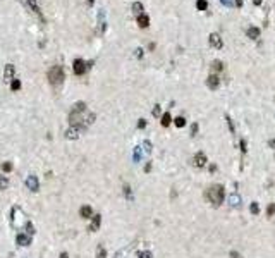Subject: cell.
I'll list each match as a JSON object with an SVG mask.
<instances>
[{
	"mask_svg": "<svg viewBox=\"0 0 275 258\" xmlns=\"http://www.w3.org/2000/svg\"><path fill=\"white\" fill-rule=\"evenodd\" d=\"M205 198L210 201L212 205L220 206V205H222V201H224V198H225V191H224V186H222V184L210 186V188L205 191Z\"/></svg>",
	"mask_w": 275,
	"mask_h": 258,
	"instance_id": "1",
	"label": "cell"
},
{
	"mask_svg": "<svg viewBox=\"0 0 275 258\" xmlns=\"http://www.w3.org/2000/svg\"><path fill=\"white\" fill-rule=\"evenodd\" d=\"M225 119H227V124H229V127H230V132H236V127H234V122H232V119H230V117L229 116H225Z\"/></svg>",
	"mask_w": 275,
	"mask_h": 258,
	"instance_id": "31",
	"label": "cell"
},
{
	"mask_svg": "<svg viewBox=\"0 0 275 258\" xmlns=\"http://www.w3.org/2000/svg\"><path fill=\"white\" fill-rule=\"evenodd\" d=\"M212 71L215 74L220 72V71H224V64L220 62V60H213V62H212Z\"/></svg>",
	"mask_w": 275,
	"mask_h": 258,
	"instance_id": "16",
	"label": "cell"
},
{
	"mask_svg": "<svg viewBox=\"0 0 275 258\" xmlns=\"http://www.w3.org/2000/svg\"><path fill=\"white\" fill-rule=\"evenodd\" d=\"M170 122H172V117H170L169 112H165L164 116H162V126L167 127V126H170Z\"/></svg>",
	"mask_w": 275,
	"mask_h": 258,
	"instance_id": "19",
	"label": "cell"
},
{
	"mask_svg": "<svg viewBox=\"0 0 275 258\" xmlns=\"http://www.w3.org/2000/svg\"><path fill=\"white\" fill-rule=\"evenodd\" d=\"M260 36V29L258 28H249L248 29V38H251V40H256V38Z\"/></svg>",
	"mask_w": 275,
	"mask_h": 258,
	"instance_id": "17",
	"label": "cell"
},
{
	"mask_svg": "<svg viewBox=\"0 0 275 258\" xmlns=\"http://www.w3.org/2000/svg\"><path fill=\"white\" fill-rule=\"evenodd\" d=\"M270 148H275V138L272 139V141H270Z\"/></svg>",
	"mask_w": 275,
	"mask_h": 258,
	"instance_id": "46",
	"label": "cell"
},
{
	"mask_svg": "<svg viewBox=\"0 0 275 258\" xmlns=\"http://www.w3.org/2000/svg\"><path fill=\"white\" fill-rule=\"evenodd\" d=\"M206 84H208V88H210V90H217L218 84H220V79H218L217 74H210L208 79H206Z\"/></svg>",
	"mask_w": 275,
	"mask_h": 258,
	"instance_id": "10",
	"label": "cell"
},
{
	"mask_svg": "<svg viewBox=\"0 0 275 258\" xmlns=\"http://www.w3.org/2000/svg\"><path fill=\"white\" fill-rule=\"evenodd\" d=\"M60 258H69V255H67V253H65V251H64L62 255H60Z\"/></svg>",
	"mask_w": 275,
	"mask_h": 258,
	"instance_id": "47",
	"label": "cell"
},
{
	"mask_svg": "<svg viewBox=\"0 0 275 258\" xmlns=\"http://www.w3.org/2000/svg\"><path fill=\"white\" fill-rule=\"evenodd\" d=\"M267 215H268V217L275 215V203H270V205L267 206Z\"/></svg>",
	"mask_w": 275,
	"mask_h": 258,
	"instance_id": "28",
	"label": "cell"
},
{
	"mask_svg": "<svg viewBox=\"0 0 275 258\" xmlns=\"http://www.w3.org/2000/svg\"><path fill=\"white\" fill-rule=\"evenodd\" d=\"M26 186H28V189H31L36 193L38 189H40V184H38V179H36V176H28V179H26Z\"/></svg>",
	"mask_w": 275,
	"mask_h": 258,
	"instance_id": "8",
	"label": "cell"
},
{
	"mask_svg": "<svg viewBox=\"0 0 275 258\" xmlns=\"http://www.w3.org/2000/svg\"><path fill=\"white\" fill-rule=\"evenodd\" d=\"M144 127H146V121H144V119H139V121H138V129H144Z\"/></svg>",
	"mask_w": 275,
	"mask_h": 258,
	"instance_id": "34",
	"label": "cell"
},
{
	"mask_svg": "<svg viewBox=\"0 0 275 258\" xmlns=\"http://www.w3.org/2000/svg\"><path fill=\"white\" fill-rule=\"evenodd\" d=\"M239 146H241V152H243V153H246V150H248V148H246V139H241Z\"/></svg>",
	"mask_w": 275,
	"mask_h": 258,
	"instance_id": "36",
	"label": "cell"
},
{
	"mask_svg": "<svg viewBox=\"0 0 275 258\" xmlns=\"http://www.w3.org/2000/svg\"><path fill=\"white\" fill-rule=\"evenodd\" d=\"M14 76H16V69H14V65H12V64H7L5 69H4V78L5 79H16Z\"/></svg>",
	"mask_w": 275,
	"mask_h": 258,
	"instance_id": "12",
	"label": "cell"
},
{
	"mask_svg": "<svg viewBox=\"0 0 275 258\" xmlns=\"http://www.w3.org/2000/svg\"><path fill=\"white\" fill-rule=\"evenodd\" d=\"M138 24H139V28H148L150 26V17L146 16V14H139V16H138Z\"/></svg>",
	"mask_w": 275,
	"mask_h": 258,
	"instance_id": "15",
	"label": "cell"
},
{
	"mask_svg": "<svg viewBox=\"0 0 275 258\" xmlns=\"http://www.w3.org/2000/svg\"><path fill=\"white\" fill-rule=\"evenodd\" d=\"M79 215L83 217V219H91L93 217V210H91L90 205H83L79 208Z\"/></svg>",
	"mask_w": 275,
	"mask_h": 258,
	"instance_id": "14",
	"label": "cell"
},
{
	"mask_svg": "<svg viewBox=\"0 0 275 258\" xmlns=\"http://www.w3.org/2000/svg\"><path fill=\"white\" fill-rule=\"evenodd\" d=\"M144 150H146V152H151V143L150 141H144Z\"/></svg>",
	"mask_w": 275,
	"mask_h": 258,
	"instance_id": "38",
	"label": "cell"
},
{
	"mask_svg": "<svg viewBox=\"0 0 275 258\" xmlns=\"http://www.w3.org/2000/svg\"><path fill=\"white\" fill-rule=\"evenodd\" d=\"M100 224H101V215L100 213H96V215L91 217V224H90V231L91 232H95L100 229Z\"/></svg>",
	"mask_w": 275,
	"mask_h": 258,
	"instance_id": "11",
	"label": "cell"
},
{
	"mask_svg": "<svg viewBox=\"0 0 275 258\" xmlns=\"http://www.w3.org/2000/svg\"><path fill=\"white\" fill-rule=\"evenodd\" d=\"M28 5L31 7V11L35 12V14H36L38 17H40V21H41V22H45V16H43V14H41V9H40V7H38L36 0H28Z\"/></svg>",
	"mask_w": 275,
	"mask_h": 258,
	"instance_id": "9",
	"label": "cell"
},
{
	"mask_svg": "<svg viewBox=\"0 0 275 258\" xmlns=\"http://www.w3.org/2000/svg\"><path fill=\"white\" fill-rule=\"evenodd\" d=\"M124 196H126L127 200H132V195H131V188L127 184H124Z\"/></svg>",
	"mask_w": 275,
	"mask_h": 258,
	"instance_id": "29",
	"label": "cell"
},
{
	"mask_svg": "<svg viewBox=\"0 0 275 258\" xmlns=\"http://www.w3.org/2000/svg\"><path fill=\"white\" fill-rule=\"evenodd\" d=\"M88 67H90V65H86V62L83 59H76L74 64H72V71H74L76 76H83V74L88 71Z\"/></svg>",
	"mask_w": 275,
	"mask_h": 258,
	"instance_id": "4",
	"label": "cell"
},
{
	"mask_svg": "<svg viewBox=\"0 0 275 258\" xmlns=\"http://www.w3.org/2000/svg\"><path fill=\"white\" fill-rule=\"evenodd\" d=\"M16 243L19 246H29V244H31V236L26 234V232H19L16 236Z\"/></svg>",
	"mask_w": 275,
	"mask_h": 258,
	"instance_id": "5",
	"label": "cell"
},
{
	"mask_svg": "<svg viewBox=\"0 0 275 258\" xmlns=\"http://www.w3.org/2000/svg\"><path fill=\"white\" fill-rule=\"evenodd\" d=\"M174 124H175L177 127H184V126H186V119H184L182 116L175 117V119H174Z\"/></svg>",
	"mask_w": 275,
	"mask_h": 258,
	"instance_id": "24",
	"label": "cell"
},
{
	"mask_svg": "<svg viewBox=\"0 0 275 258\" xmlns=\"http://www.w3.org/2000/svg\"><path fill=\"white\" fill-rule=\"evenodd\" d=\"M151 114H153V117H158L160 116V105H155L153 110H151Z\"/></svg>",
	"mask_w": 275,
	"mask_h": 258,
	"instance_id": "35",
	"label": "cell"
},
{
	"mask_svg": "<svg viewBox=\"0 0 275 258\" xmlns=\"http://www.w3.org/2000/svg\"><path fill=\"white\" fill-rule=\"evenodd\" d=\"M210 45L215 47V48H222L224 47L222 40H220V36H218L217 33H212V35H210Z\"/></svg>",
	"mask_w": 275,
	"mask_h": 258,
	"instance_id": "13",
	"label": "cell"
},
{
	"mask_svg": "<svg viewBox=\"0 0 275 258\" xmlns=\"http://www.w3.org/2000/svg\"><path fill=\"white\" fill-rule=\"evenodd\" d=\"M249 212L253 213V215H258L260 213V206H258V203L254 201V203H251V206H249Z\"/></svg>",
	"mask_w": 275,
	"mask_h": 258,
	"instance_id": "27",
	"label": "cell"
},
{
	"mask_svg": "<svg viewBox=\"0 0 275 258\" xmlns=\"http://www.w3.org/2000/svg\"><path fill=\"white\" fill-rule=\"evenodd\" d=\"M215 170H217V165H213L212 163V165H210V172H215Z\"/></svg>",
	"mask_w": 275,
	"mask_h": 258,
	"instance_id": "44",
	"label": "cell"
},
{
	"mask_svg": "<svg viewBox=\"0 0 275 258\" xmlns=\"http://www.w3.org/2000/svg\"><path fill=\"white\" fill-rule=\"evenodd\" d=\"M24 229H26V234H29V236H33V234H35V226H33L29 220L24 224Z\"/></svg>",
	"mask_w": 275,
	"mask_h": 258,
	"instance_id": "23",
	"label": "cell"
},
{
	"mask_svg": "<svg viewBox=\"0 0 275 258\" xmlns=\"http://www.w3.org/2000/svg\"><path fill=\"white\" fill-rule=\"evenodd\" d=\"M48 83L52 84L53 88H58L60 84L64 83V69L62 65H53L50 71H48Z\"/></svg>",
	"mask_w": 275,
	"mask_h": 258,
	"instance_id": "2",
	"label": "cell"
},
{
	"mask_svg": "<svg viewBox=\"0 0 275 258\" xmlns=\"http://www.w3.org/2000/svg\"><path fill=\"white\" fill-rule=\"evenodd\" d=\"M230 258H241V255L237 251H230Z\"/></svg>",
	"mask_w": 275,
	"mask_h": 258,
	"instance_id": "41",
	"label": "cell"
},
{
	"mask_svg": "<svg viewBox=\"0 0 275 258\" xmlns=\"http://www.w3.org/2000/svg\"><path fill=\"white\" fill-rule=\"evenodd\" d=\"M2 170H4V172H11V170H12V163L11 162H4V163H2Z\"/></svg>",
	"mask_w": 275,
	"mask_h": 258,
	"instance_id": "30",
	"label": "cell"
},
{
	"mask_svg": "<svg viewBox=\"0 0 275 258\" xmlns=\"http://www.w3.org/2000/svg\"><path fill=\"white\" fill-rule=\"evenodd\" d=\"M196 9H198V11H206V9H208V2H206V0H198V2H196Z\"/></svg>",
	"mask_w": 275,
	"mask_h": 258,
	"instance_id": "21",
	"label": "cell"
},
{
	"mask_svg": "<svg viewBox=\"0 0 275 258\" xmlns=\"http://www.w3.org/2000/svg\"><path fill=\"white\" fill-rule=\"evenodd\" d=\"M11 90H12V91H19V90H21V81H19V79H12Z\"/></svg>",
	"mask_w": 275,
	"mask_h": 258,
	"instance_id": "25",
	"label": "cell"
},
{
	"mask_svg": "<svg viewBox=\"0 0 275 258\" xmlns=\"http://www.w3.org/2000/svg\"><path fill=\"white\" fill-rule=\"evenodd\" d=\"M28 219L24 217V213H22V210L19 208V206H14L11 212V224L14 229H17V227H21V224H26Z\"/></svg>",
	"mask_w": 275,
	"mask_h": 258,
	"instance_id": "3",
	"label": "cell"
},
{
	"mask_svg": "<svg viewBox=\"0 0 275 258\" xmlns=\"http://www.w3.org/2000/svg\"><path fill=\"white\" fill-rule=\"evenodd\" d=\"M220 2H222L225 7H230V5H232V0H220Z\"/></svg>",
	"mask_w": 275,
	"mask_h": 258,
	"instance_id": "39",
	"label": "cell"
},
{
	"mask_svg": "<svg viewBox=\"0 0 275 258\" xmlns=\"http://www.w3.org/2000/svg\"><path fill=\"white\" fill-rule=\"evenodd\" d=\"M96 258H107V250L101 244L96 246Z\"/></svg>",
	"mask_w": 275,
	"mask_h": 258,
	"instance_id": "20",
	"label": "cell"
},
{
	"mask_svg": "<svg viewBox=\"0 0 275 258\" xmlns=\"http://www.w3.org/2000/svg\"><path fill=\"white\" fill-rule=\"evenodd\" d=\"M198 129H200V126L194 122V124L191 126V136H196V134H198Z\"/></svg>",
	"mask_w": 275,
	"mask_h": 258,
	"instance_id": "32",
	"label": "cell"
},
{
	"mask_svg": "<svg viewBox=\"0 0 275 258\" xmlns=\"http://www.w3.org/2000/svg\"><path fill=\"white\" fill-rule=\"evenodd\" d=\"M151 170V163H146V167H144V172H150Z\"/></svg>",
	"mask_w": 275,
	"mask_h": 258,
	"instance_id": "43",
	"label": "cell"
},
{
	"mask_svg": "<svg viewBox=\"0 0 275 258\" xmlns=\"http://www.w3.org/2000/svg\"><path fill=\"white\" fill-rule=\"evenodd\" d=\"M229 201H230V205L232 206H239V203H241V200H239L237 195H230L229 196Z\"/></svg>",
	"mask_w": 275,
	"mask_h": 258,
	"instance_id": "26",
	"label": "cell"
},
{
	"mask_svg": "<svg viewBox=\"0 0 275 258\" xmlns=\"http://www.w3.org/2000/svg\"><path fill=\"white\" fill-rule=\"evenodd\" d=\"M79 132H83V131H81V127H78V126H71L67 131H65V138H67V139H78Z\"/></svg>",
	"mask_w": 275,
	"mask_h": 258,
	"instance_id": "7",
	"label": "cell"
},
{
	"mask_svg": "<svg viewBox=\"0 0 275 258\" xmlns=\"http://www.w3.org/2000/svg\"><path fill=\"white\" fill-rule=\"evenodd\" d=\"M261 2H263V0H253L254 5H261Z\"/></svg>",
	"mask_w": 275,
	"mask_h": 258,
	"instance_id": "45",
	"label": "cell"
},
{
	"mask_svg": "<svg viewBox=\"0 0 275 258\" xmlns=\"http://www.w3.org/2000/svg\"><path fill=\"white\" fill-rule=\"evenodd\" d=\"M138 256L139 258H151V253L150 251H139L138 253Z\"/></svg>",
	"mask_w": 275,
	"mask_h": 258,
	"instance_id": "33",
	"label": "cell"
},
{
	"mask_svg": "<svg viewBox=\"0 0 275 258\" xmlns=\"http://www.w3.org/2000/svg\"><path fill=\"white\" fill-rule=\"evenodd\" d=\"M193 163H194V167H198V169L205 167L206 165V155L203 152H198L194 155V158H193Z\"/></svg>",
	"mask_w": 275,
	"mask_h": 258,
	"instance_id": "6",
	"label": "cell"
},
{
	"mask_svg": "<svg viewBox=\"0 0 275 258\" xmlns=\"http://www.w3.org/2000/svg\"><path fill=\"white\" fill-rule=\"evenodd\" d=\"M93 2H95V0H86V4H88V5H93Z\"/></svg>",
	"mask_w": 275,
	"mask_h": 258,
	"instance_id": "48",
	"label": "cell"
},
{
	"mask_svg": "<svg viewBox=\"0 0 275 258\" xmlns=\"http://www.w3.org/2000/svg\"><path fill=\"white\" fill-rule=\"evenodd\" d=\"M7 186H9V177L0 176V189H7Z\"/></svg>",
	"mask_w": 275,
	"mask_h": 258,
	"instance_id": "22",
	"label": "cell"
},
{
	"mask_svg": "<svg viewBox=\"0 0 275 258\" xmlns=\"http://www.w3.org/2000/svg\"><path fill=\"white\" fill-rule=\"evenodd\" d=\"M132 12L138 14V16L143 14V4H141V2H134V4H132Z\"/></svg>",
	"mask_w": 275,
	"mask_h": 258,
	"instance_id": "18",
	"label": "cell"
},
{
	"mask_svg": "<svg viewBox=\"0 0 275 258\" xmlns=\"http://www.w3.org/2000/svg\"><path fill=\"white\" fill-rule=\"evenodd\" d=\"M136 57H138V59L143 57V48H136Z\"/></svg>",
	"mask_w": 275,
	"mask_h": 258,
	"instance_id": "37",
	"label": "cell"
},
{
	"mask_svg": "<svg viewBox=\"0 0 275 258\" xmlns=\"http://www.w3.org/2000/svg\"><path fill=\"white\" fill-rule=\"evenodd\" d=\"M243 4H244V0H236V7H239V9L243 7Z\"/></svg>",
	"mask_w": 275,
	"mask_h": 258,
	"instance_id": "42",
	"label": "cell"
},
{
	"mask_svg": "<svg viewBox=\"0 0 275 258\" xmlns=\"http://www.w3.org/2000/svg\"><path fill=\"white\" fill-rule=\"evenodd\" d=\"M134 160H139V148H136V150H134Z\"/></svg>",
	"mask_w": 275,
	"mask_h": 258,
	"instance_id": "40",
	"label": "cell"
}]
</instances>
